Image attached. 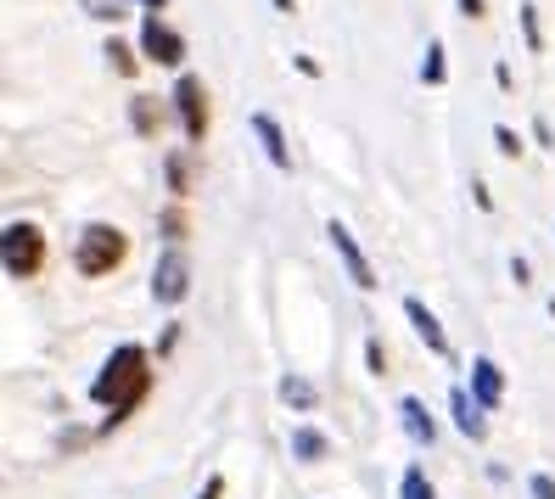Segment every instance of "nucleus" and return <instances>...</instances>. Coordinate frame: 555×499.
I'll return each instance as SVG.
<instances>
[{"label":"nucleus","instance_id":"obj_1","mask_svg":"<svg viewBox=\"0 0 555 499\" xmlns=\"http://www.w3.org/2000/svg\"><path fill=\"white\" fill-rule=\"evenodd\" d=\"M157 371H152V348L141 343H118L113 354L101 359V371L90 376V404H101L107 410V432L124 427L129 415L146 404V393H152Z\"/></svg>","mask_w":555,"mask_h":499},{"label":"nucleus","instance_id":"obj_2","mask_svg":"<svg viewBox=\"0 0 555 499\" xmlns=\"http://www.w3.org/2000/svg\"><path fill=\"white\" fill-rule=\"evenodd\" d=\"M45 264H51V236H45L34 219L0 225V270L12 275V281H34Z\"/></svg>","mask_w":555,"mask_h":499},{"label":"nucleus","instance_id":"obj_3","mask_svg":"<svg viewBox=\"0 0 555 499\" xmlns=\"http://www.w3.org/2000/svg\"><path fill=\"white\" fill-rule=\"evenodd\" d=\"M124 258H129V230L118 225H85L79 230V242H73V270L85 275V281H101V275H113L124 270Z\"/></svg>","mask_w":555,"mask_h":499},{"label":"nucleus","instance_id":"obj_4","mask_svg":"<svg viewBox=\"0 0 555 499\" xmlns=\"http://www.w3.org/2000/svg\"><path fill=\"white\" fill-rule=\"evenodd\" d=\"M169 113L180 118V135L191 146L208 141V124H214V107H208V85H202L197 73H180L169 90Z\"/></svg>","mask_w":555,"mask_h":499},{"label":"nucleus","instance_id":"obj_5","mask_svg":"<svg viewBox=\"0 0 555 499\" xmlns=\"http://www.w3.org/2000/svg\"><path fill=\"white\" fill-rule=\"evenodd\" d=\"M135 45H141V57L157 62V68H174L180 73L185 62V34L174 29L163 12H141V29H135Z\"/></svg>","mask_w":555,"mask_h":499},{"label":"nucleus","instance_id":"obj_6","mask_svg":"<svg viewBox=\"0 0 555 499\" xmlns=\"http://www.w3.org/2000/svg\"><path fill=\"white\" fill-rule=\"evenodd\" d=\"M326 242H331V253H337V264H342V275L359 286V292H376V264L365 258V247L354 242V230L342 225V219H326Z\"/></svg>","mask_w":555,"mask_h":499},{"label":"nucleus","instance_id":"obj_7","mask_svg":"<svg viewBox=\"0 0 555 499\" xmlns=\"http://www.w3.org/2000/svg\"><path fill=\"white\" fill-rule=\"evenodd\" d=\"M185 292H191V264H185V247H163L152 270V303L157 309H180Z\"/></svg>","mask_w":555,"mask_h":499},{"label":"nucleus","instance_id":"obj_8","mask_svg":"<svg viewBox=\"0 0 555 499\" xmlns=\"http://www.w3.org/2000/svg\"><path fill=\"white\" fill-rule=\"evenodd\" d=\"M399 309H404V320H410V331L421 337V348H427L432 359H449V365H455V343H449V331H443V320L427 309V298H415V292H404V298H399Z\"/></svg>","mask_w":555,"mask_h":499},{"label":"nucleus","instance_id":"obj_9","mask_svg":"<svg viewBox=\"0 0 555 499\" xmlns=\"http://www.w3.org/2000/svg\"><path fill=\"white\" fill-rule=\"evenodd\" d=\"M466 393L477 399V410H483V415L505 410V371H499V359H488V354L471 359V365H466Z\"/></svg>","mask_w":555,"mask_h":499},{"label":"nucleus","instance_id":"obj_10","mask_svg":"<svg viewBox=\"0 0 555 499\" xmlns=\"http://www.w3.org/2000/svg\"><path fill=\"white\" fill-rule=\"evenodd\" d=\"M449 421H455V432L466 443H488V415L477 410V399L466 393V382L449 387Z\"/></svg>","mask_w":555,"mask_h":499},{"label":"nucleus","instance_id":"obj_11","mask_svg":"<svg viewBox=\"0 0 555 499\" xmlns=\"http://www.w3.org/2000/svg\"><path fill=\"white\" fill-rule=\"evenodd\" d=\"M399 427H404V438H410L415 449H432V443H438V415L427 410V399H415V393L399 399Z\"/></svg>","mask_w":555,"mask_h":499},{"label":"nucleus","instance_id":"obj_12","mask_svg":"<svg viewBox=\"0 0 555 499\" xmlns=\"http://www.w3.org/2000/svg\"><path fill=\"white\" fill-rule=\"evenodd\" d=\"M247 124H253L258 146H264V157H270V169H275V174H292V146H286V129L275 124V113H264V107H258Z\"/></svg>","mask_w":555,"mask_h":499},{"label":"nucleus","instance_id":"obj_13","mask_svg":"<svg viewBox=\"0 0 555 499\" xmlns=\"http://www.w3.org/2000/svg\"><path fill=\"white\" fill-rule=\"evenodd\" d=\"M286 449H292V460H298V466H326V460H331V438L314 427V421H298V427H292V438H286Z\"/></svg>","mask_w":555,"mask_h":499},{"label":"nucleus","instance_id":"obj_14","mask_svg":"<svg viewBox=\"0 0 555 499\" xmlns=\"http://www.w3.org/2000/svg\"><path fill=\"white\" fill-rule=\"evenodd\" d=\"M275 399H281L292 415H320V387H314L303 371H286L281 382H275Z\"/></svg>","mask_w":555,"mask_h":499},{"label":"nucleus","instance_id":"obj_15","mask_svg":"<svg viewBox=\"0 0 555 499\" xmlns=\"http://www.w3.org/2000/svg\"><path fill=\"white\" fill-rule=\"evenodd\" d=\"M163 180H169V202H185L197 186V169H191V152H169L163 157Z\"/></svg>","mask_w":555,"mask_h":499},{"label":"nucleus","instance_id":"obj_16","mask_svg":"<svg viewBox=\"0 0 555 499\" xmlns=\"http://www.w3.org/2000/svg\"><path fill=\"white\" fill-rule=\"evenodd\" d=\"M157 230H163V247H180L185 236H191V214H185V202H163Z\"/></svg>","mask_w":555,"mask_h":499},{"label":"nucleus","instance_id":"obj_17","mask_svg":"<svg viewBox=\"0 0 555 499\" xmlns=\"http://www.w3.org/2000/svg\"><path fill=\"white\" fill-rule=\"evenodd\" d=\"M421 85H427V90L449 85V51H443V40H427V57H421Z\"/></svg>","mask_w":555,"mask_h":499},{"label":"nucleus","instance_id":"obj_18","mask_svg":"<svg viewBox=\"0 0 555 499\" xmlns=\"http://www.w3.org/2000/svg\"><path fill=\"white\" fill-rule=\"evenodd\" d=\"M129 124L152 141L157 129H163V101H157V96H135V101H129Z\"/></svg>","mask_w":555,"mask_h":499},{"label":"nucleus","instance_id":"obj_19","mask_svg":"<svg viewBox=\"0 0 555 499\" xmlns=\"http://www.w3.org/2000/svg\"><path fill=\"white\" fill-rule=\"evenodd\" d=\"M399 499H438V483L427 477V466H421V460H410V466H404V477H399Z\"/></svg>","mask_w":555,"mask_h":499},{"label":"nucleus","instance_id":"obj_20","mask_svg":"<svg viewBox=\"0 0 555 499\" xmlns=\"http://www.w3.org/2000/svg\"><path fill=\"white\" fill-rule=\"evenodd\" d=\"M516 23H522V45L533 51V57H544V23H539V6H533V0L516 6Z\"/></svg>","mask_w":555,"mask_h":499},{"label":"nucleus","instance_id":"obj_21","mask_svg":"<svg viewBox=\"0 0 555 499\" xmlns=\"http://www.w3.org/2000/svg\"><path fill=\"white\" fill-rule=\"evenodd\" d=\"M107 57H113V73H124V79H135V68H141V51L129 40H107Z\"/></svg>","mask_w":555,"mask_h":499},{"label":"nucleus","instance_id":"obj_22","mask_svg":"<svg viewBox=\"0 0 555 499\" xmlns=\"http://www.w3.org/2000/svg\"><path fill=\"white\" fill-rule=\"evenodd\" d=\"M85 12L96 17V23H124V17H129V0H85Z\"/></svg>","mask_w":555,"mask_h":499},{"label":"nucleus","instance_id":"obj_23","mask_svg":"<svg viewBox=\"0 0 555 499\" xmlns=\"http://www.w3.org/2000/svg\"><path fill=\"white\" fill-rule=\"evenodd\" d=\"M365 371L370 376H387V343L376 331H365Z\"/></svg>","mask_w":555,"mask_h":499},{"label":"nucleus","instance_id":"obj_24","mask_svg":"<svg viewBox=\"0 0 555 499\" xmlns=\"http://www.w3.org/2000/svg\"><path fill=\"white\" fill-rule=\"evenodd\" d=\"M494 146H499L505 157H522V135H516L511 124H494Z\"/></svg>","mask_w":555,"mask_h":499},{"label":"nucleus","instance_id":"obj_25","mask_svg":"<svg viewBox=\"0 0 555 499\" xmlns=\"http://www.w3.org/2000/svg\"><path fill=\"white\" fill-rule=\"evenodd\" d=\"M527 499H555V471H533L527 477Z\"/></svg>","mask_w":555,"mask_h":499},{"label":"nucleus","instance_id":"obj_26","mask_svg":"<svg viewBox=\"0 0 555 499\" xmlns=\"http://www.w3.org/2000/svg\"><path fill=\"white\" fill-rule=\"evenodd\" d=\"M174 348H180V320H174V326H163V337H157V348H152V354H157V359H169Z\"/></svg>","mask_w":555,"mask_h":499},{"label":"nucleus","instance_id":"obj_27","mask_svg":"<svg viewBox=\"0 0 555 499\" xmlns=\"http://www.w3.org/2000/svg\"><path fill=\"white\" fill-rule=\"evenodd\" d=\"M197 499H225V471H208L197 488Z\"/></svg>","mask_w":555,"mask_h":499},{"label":"nucleus","instance_id":"obj_28","mask_svg":"<svg viewBox=\"0 0 555 499\" xmlns=\"http://www.w3.org/2000/svg\"><path fill=\"white\" fill-rule=\"evenodd\" d=\"M511 281H516V286H533V264H527L522 253L511 258Z\"/></svg>","mask_w":555,"mask_h":499},{"label":"nucleus","instance_id":"obj_29","mask_svg":"<svg viewBox=\"0 0 555 499\" xmlns=\"http://www.w3.org/2000/svg\"><path fill=\"white\" fill-rule=\"evenodd\" d=\"M455 6H460V17H471V23H483L488 17V0H455Z\"/></svg>","mask_w":555,"mask_h":499},{"label":"nucleus","instance_id":"obj_30","mask_svg":"<svg viewBox=\"0 0 555 499\" xmlns=\"http://www.w3.org/2000/svg\"><path fill=\"white\" fill-rule=\"evenodd\" d=\"M471 202H477L483 214H494V197H488V186H483V180H471Z\"/></svg>","mask_w":555,"mask_h":499},{"label":"nucleus","instance_id":"obj_31","mask_svg":"<svg viewBox=\"0 0 555 499\" xmlns=\"http://www.w3.org/2000/svg\"><path fill=\"white\" fill-rule=\"evenodd\" d=\"M533 141H539V146H555V129H550V118H533Z\"/></svg>","mask_w":555,"mask_h":499},{"label":"nucleus","instance_id":"obj_32","mask_svg":"<svg viewBox=\"0 0 555 499\" xmlns=\"http://www.w3.org/2000/svg\"><path fill=\"white\" fill-rule=\"evenodd\" d=\"M292 68H298L303 79H320V62H314V57H292Z\"/></svg>","mask_w":555,"mask_h":499},{"label":"nucleus","instance_id":"obj_33","mask_svg":"<svg viewBox=\"0 0 555 499\" xmlns=\"http://www.w3.org/2000/svg\"><path fill=\"white\" fill-rule=\"evenodd\" d=\"M129 6H146V12H163V6H169V0H129Z\"/></svg>","mask_w":555,"mask_h":499},{"label":"nucleus","instance_id":"obj_34","mask_svg":"<svg viewBox=\"0 0 555 499\" xmlns=\"http://www.w3.org/2000/svg\"><path fill=\"white\" fill-rule=\"evenodd\" d=\"M275 12H298V0H270Z\"/></svg>","mask_w":555,"mask_h":499},{"label":"nucleus","instance_id":"obj_35","mask_svg":"<svg viewBox=\"0 0 555 499\" xmlns=\"http://www.w3.org/2000/svg\"><path fill=\"white\" fill-rule=\"evenodd\" d=\"M550 320H555V298H550Z\"/></svg>","mask_w":555,"mask_h":499}]
</instances>
